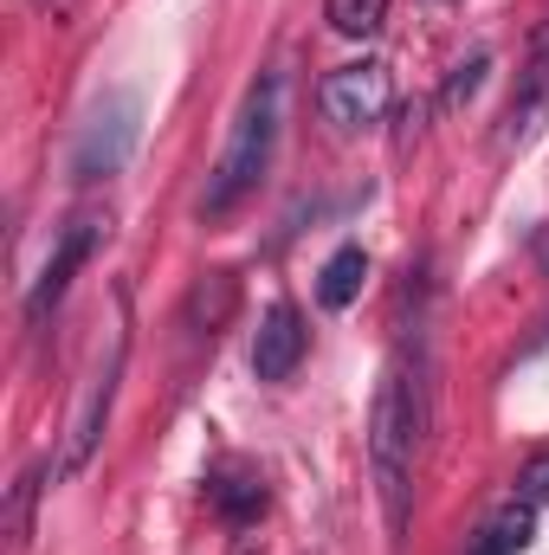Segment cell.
<instances>
[{
	"label": "cell",
	"mask_w": 549,
	"mask_h": 555,
	"mask_svg": "<svg viewBox=\"0 0 549 555\" xmlns=\"http://www.w3.org/2000/svg\"><path fill=\"white\" fill-rule=\"evenodd\" d=\"M233 555H259V543H253V537L240 530V543H233Z\"/></svg>",
	"instance_id": "17"
},
{
	"label": "cell",
	"mask_w": 549,
	"mask_h": 555,
	"mask_svg": "<svg viewBox=\"0 0 549 555\" xmlns=\"http://www.w3.org/2000/svg\"><path fill=\"white\" fill-rule=\"evenodd\" d=\"M518 498H524V504H549V452H537V459L518 472Z\"/></svg>",
	"instance_id": "15"
},
{
	"label": "cell",
	"mask_w": 549,
	"mask_h": 555,
	"mask_svg": "<svg viewBox=\"0 0 549 555\" xmlns=\"http://www.w3.org/2000/svg\"><path fill=\"white\" fill-rule=\"evenodd\" d=\"M362 278H369V253L362 246H336L317 272V304L323 310H349L362 297Z\"/></svg>",
	"instance_id": "12"
},
{
	"label": "cell",
	"mask_w": 549,
	"mask_h": 555,
	"mask_svg": "<svg viewBox=\"0 0 549 555\" xmlns=\"http://www.w3.org/2000/svg\"><path fill=\"white\" fill-rule=\"evenodd\" d=\"M39 491H46V465H26L13 478V491H7V550L13 555H26V543H33V504H39Z\"/></svg>",
	"instance_id": "13"
},
{
	"label": "cell",
	"mask_w": 549,
	"mask_h": 555,
	"mask_svg": "<svg viewBox=\"0 0 549 555\" xmlns=\"http://www.w3.org/2000/svg\"><path fill=\"white\" fill-rule=\"evenodd\" d=\"M531 537H537V504L511 498V504H498V511L485 517V530H478L472 555H524L531 550Z\"/></svg>",
	"instance_id": "11"
},
{
	"label": "cell",
	"mask_w": 549,
	"mask_h": 555,
	"mask_svg": "<svg viewBox=\"0 0 549 555\" xmlns=\"http://www.w3.org/2000/svg\"><path fill=\"white\" fill-rule=\"evenodd\" d=\"M104 240H111V214L85 207V214H72V220H65V233H59V246H52L46 272L33 278V291H26V323H46V317L65 304V291H72L78 266H85V259H91Z\"/></svg>",
	"instance_id": "6"
},
{
	"label": "cell",
	"mask_w": 549,
	"mask_h": 555,
	"mask_svg": "<svg viewBox=\"0 0 549 555\" xmlns=\"http://www.w3.org/2000/svg\"><path fill=\"white\" fill-rule=\"evenodd\" d=\"M330 26L343 39H375L388 26V0H330Z\"/></svg>",
	"instance_id": "14"
},
{
	"label": "cell",
	"mask_w": 549,
	"mask_h": 555,
	"mask_svg": "<svg viewBox=\"0 0 549 555\" xmlns=\"http://www.w3.org/2000/svg\"><path fill=\"white\" fill-rule=\"evenodd\" d=\"M478 85H485V52H478V59H465V65H459L452 78H446V104H465V98H472Z\"/></svg>",
	"instance_id": "16"
},
{
	"label": "cell",
	"mask_w": 549,
	"mask_h": 555,
	"mask_svg": "<svg viewBox=\"0 0 549 555\" xmlns=\"http://www.w3.org/2000/svg\"><path fill=\"white\" fill-rule=\"evenodd\" d=\"M537 259H544V272H549V233H544V246H537Z\"/></svg>",
	"instance_id": "18"
},
{
	"label": "cell",
	"mask_w": 549,
	"mask_h": 555,
	"mask_svg": "<svg viewBox=\"0 0 549 555\" xmlns=\"http://www.w3.org/2000/svg\"><path fill=\"white\" fill-rule=\"evenodd\" d=\"M304 317L291 310V304H272L266 310V323H259V336H253V375L259 382H291V369L304 362Z\"/></svg>",
	"instance_id": "8"
},
{
	"label": "cell",
	"mask_w": 549,
	"mask_h": 555,
	"mask_svg": "<svg viewBox=\"0 0 549 555\" xmlns=\"http://www.w3.org/2000/svg\"><path fill=\"white\" fill-rule=\"evenodd\" d=\"M420 426H426V382L420 362L408 369V349L382 369L375 388V414H369V465H375V498L388 530H408V504H413V452H420Z\"/></svg>",
	"instance_id": "1"
},
{
	"label": "cell",
	"mask_w": 549,
	"mask_h": 555,
	"mask_svg": "<svg viewBox=\"0 0 549 555\" xmlns=\"http://www.w3.org/2000/svg\"><path fill=\"white\" fill-rule=\"evenodd\" d=\"M549 124V26L531 46V65L518 72V91L505 104V130H498V149H524L537 142V130Z\"/></svg>",
	"instance_id": "7"
},
{
	"label": "cell",
	"mask_w": 549,
	"mask_h": 555,
	"mask_svg": "<svg viewBox=\"0 0 549 555\" xmlns=\"http://www.w3.org/2000/svg\"><path fill=\"white\" fill-rule=\"evenodd\" d=\"M207 498H214V511H220L233 530H253V524L266 517V478H259L246 459H227V465L207 478Z\"/></svg>",
	"instance_id": "9"
},
{
	"label": "cell",
	"mask_w": 549,
	"mask_h": 555,
	"mask_svg": "<svg viewBox=\"0 0 549 555\" xmlns=\"http://www.w3.org/2000/svg\"><path fill=\"white\" fill-rule=\"evenodd\" d=\"M278 124H284V78H278V72H259V78L246 85V98H240L233 137H227L214 175H207V188H201V220H207V227L227 220V214L266 181V168H272V155H278Z\"/></svg>",
	"instance_id": "2"
},
{
	"label": "cell",
	"mask_w": 549,
	"mask_h": 555,
	"mask_svg": "<svg viewBox=\"0 0 549 555\" xmlns=\"http://www.w3.org/2000/svg\"><path fill=\"white\" fill-rule=\"evenodd\" d=\"M317 111L336 137H362L382 124L388 111V65L382 59H356V65H336L323 85H317Z\"/></svg>",
	"instance_id": "5"
},
{
	"label": "cell",
	"mask_w": 549,
	"mask_h": 555,
	"mask_svg": "<svg viewBox=\"0 0 549 555\" xmlns=\"http://www.w3.org/2000/svg\"><path fill=\"white\" fill-rule=\"evenodd\" d=\"M137 137H142L137 98H130V91H111V98L85 117L78 142H72V175H78V181H111V175H124L130 155H137Z\"/></svg>",
	"instance_id": "4"
},
{
	"label": "cell",
	"mask_w": 549,
	"mask_h": 555,
	"mask_svg": "<svg viewBox=\"0 0 549 555\" xmlns=\"http://www.w3.org/2000/svg\"><path fill=\"white\" fill-rule=\"evenodd\" d=\"M233 310H240V278L233 272H201L194 291H188V304H181V317H188L194 336H220L233 323Z\"/></svg>",
	"instance_id": "10"
},
{
	"label": "cell",
	"mask_w": 549,
	"mask_h": 555,
	"mask_svg": "<svg viewBox=\"0 0 549 555\" xmlns=\"http://www.w3.org/2000/svg\"><path fill=\"white\" fill-rule=\"evenodd\" d=\"M124 362H130V323L117 317L111 343L98 349V362H91V375H85V395H78V408H72L65 446H59V478L85 472V465L98 459V446H104V426H111V408H117V382H124Z\"/></svg>",
	"instance_id": "3"
}]
</instances>
